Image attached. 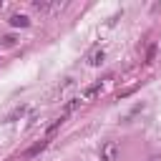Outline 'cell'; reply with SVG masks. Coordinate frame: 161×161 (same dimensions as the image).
Wrapping results in <instances>:
<instances>
[{"label": "cell", "instance_id": "cell-1", "mask_svg": "<svg viewBox=\"0 0 161 161\" xmlns=\"http://www.w3.org/2000/svg\"><path fill=\"white\" fill-rule=\"evenodd\" d=\"M118 156H121V143L118 141H106L98 151L101 161H118Z\"/></svg>", "mask_w": 161, "mask_h": 161}, {"label": "cell", "instance_id": "cell-2", "mask_svg": "<svg viewBox=\"0 0 161 161\" xmlns=\"http://www.w3.org/2000/svg\"><path fill=\"white\" fill-rule=\"evenodd\" d=\"M101 93H103V83H93V86H88V88L83 91L80 101H91V98H96V96H101Z\"/></svg>", "mask_w": 161, "mask_h": 161}, {"label": "cell", "instance_id": "cell-3", "mask_svg": "<svg viewBox=\"0 0 161 161\" xmlns=\"http://www.w3.org/2000/svg\"><path fill=\"white\" fill-rule=\"evenodd\" d=\"M63 121H65V116H63V113H60V116H58V118H55V121H53V123H50V126H48V131H45V141H48V138H53V136H55V131H58V128H60V126H63Z\"/></svg>", "mask_w": 161, "mask_h": 161}, {"label": "cell", "instance_id": "cell-4", "mask_svg": "<svg viewBox=\"0 0 161 161\" xmlns=\"http://www.w3.org/2000/svg\"><path fill=\"white\" fill-rule=\"evenodd\" d=\"M80 103H83V101H80V98H70V101H68V103H65V106H63V111H60V113H63V116H65V118H68V116H70V113H73V111H75V108H78V106H80Z\"/></svg>", "mask_w": 161, "mask_h": 161}, {"label": "cell", "instance_id": "cell-5", "mask_svg": "<svg viewBox=\"0 0 161 161\" xmlns=\"http://www.w3.org/2000/svg\"><path fill=\"white\" fill-rule=\"evenodd\" d=\"M103 58H106V53H103V50H93V53L88 55V65H101V63H103Z\"/></svg>", "mask_w": 161, "mask_h": 161}, {"label": "cell", "instance_id": "cell-6", "mask_svg": "<svg viewBox=\"0 0 161 161\" xmlns=\"http://www.w3.org/2000/svg\"><path fill=\"white\" fill-rule=\"evenodd\" d=\"M45 146H48V141H38V143H33V146H30V148L25 151V156L30 158V156H35V153H40V151H43Z\"/></svg>", "mask_w": 161, "mask_h": 161}, {"label": "cell", "instance_id": "cell-7", "mask_svg": "<svg viewBox=\"0 0 161 161\" xmlns=\"http://www.w3.org/2000/svg\"><path fill=\"white\" fill-rule=\"evenodd\" d=\"M28 23H30V20H28L25 15H18V13H15V15H10V25H15V28H18V25H20V28H25Z\"/></svg>", "mask_w": 161, "mask_h": 161}, {"label": "cell", "instance_id": "cell-8", "mask_svg": "<svg viewBox=\"0 0 161 161\" xmlns=\"http://www.w3.org/2000/svg\"><path fill=\"white\" fill-rule=\"evenodd\" d=\"M33 8L35 10H48L50 8V0H33Z\"/></svg>", "mask_w": 161, "mask_h": 161}, {"label": "cell", "instance_id": "cell-9", "mask_svg": "<svg viewBox=\"0 0 161 161\" xmlns=\"http://www.w3.org/2000/svg\"><path fill=\"white\" fill-rule=\"evenodd\" d=\"M3 45H5V48L15 45V35H3Z\"/></svg>", "mask_w": 161, "mask_h": 161}, {"label": "cell", "instance_id": "cell-10", "mask_svg": "<svg viewBox=\"0 0 161 161\" xmlns=\"http://www.w3.org/2000/svg\"><path fill=\"white\" fill-rule=\"evenodd\" d=\"M153 55H156V45H151L146 50V63H153Z\"/></svg>", "mask_w": 161, "mask_h": 161}, {"label": "cell", "instance_id": "cell-11", "mask_svg": "<svg viewBox=\"0 0 161 161\" xmlns=\"http://www.w3.org/2000/svg\"><path fill=\"white\" fill-rule=\"evenodd\" d=\"M23 113H25V106H20V108H15V111H13L10 116H8V121H13V118H18V116H23Z\"/></svg>", "mask_w": 161, "mask_h": 161}, {"label": "cell", "instance_id": "cell-12", "mask_svg": "<svg viewBox=\"0 0 161 161\" xmlns=\"http://www.w3.org/2000/svg\"><path fill=\"white\" fill-rule=\"evenodd\" d=\"M148 161H161V156H151V158H148Z\"/></svg>", "mask_w": 161, "mask_h": 161}]
</instances>
